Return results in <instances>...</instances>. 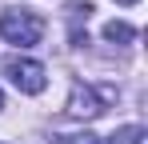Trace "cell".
Masks as SVG:
<instances>
[{"label": "cell", "mask_w": 148, "mask_h": 144, "mask_svg": "<svg viewBox=\"0 0 148 144\" xmlns=\"http://www.w3.org/2000/svg\"><path fill=\"white\" fill-rule=\"evenodd\" d=\"M0 36L16 48H32L44 36V20L28 8H8V12H0Z\"/></svg>", "instance_id": "1"}, {"label": "cell", "mask_w": 148, "mask_h": 144, "mask_svg": "<svg viewBox=\"0 0 148 144\" xmlns=\"http://www.w3.org/2000/svg\"><path fill=\"white\" fill-rule=\"evenodd\" d=\"M116 100V88H96V84H72L64 112L72 120H96L108 104Z\"/></svg>", "instance_id": "2"}, {"label": "cell", "mask_w": 148, "mask_h": 144, "mask_svg": "<svg viewBox=\"0 0 148 144\" xmlns=\"http://www.w3.org/2000/svg\"><path fill=\"white\" fill-rule=\"evenodd\" d=\"M132 36H136V28L124 24V20H108L104 24V40H112V44H128Z\"/></svg>", "instance_id": "4"}, {"label": "cell", "mask_w": 148, "mask_h": 144, "mask_svg": "<svg viewBox=\"0 0 148 144\" xmlns=\"http://www.w3.org/2000/svg\"><path fill=\"white\" fill-rule=\"evenodd\" d=\"M64 144H104V140L92 132H72V136H64Z\"/></svg>", "instance_id": "6"}, {"label": "cell", "mask_w": 148, "mask_h": 144, "mask_svg": "<svg viewBox=\"0 0 148 144\" xmlns=\"http://www.w3.org/2000/svg\"><path fill=\"white\" fill-rule=\"evenodd\" d=\"M4 72H8V76H12V84H16L20 92H28V96L44 92V84H48V72H44V64H40V60H28V56L8 60V64H4Z\"/></svg>", "instance_id": "3"}, {"label": "cell", "mask_w": 148, "mask_h": 144, "mask_svg": "<svg viewBox=\"0 0 148 144\" xmlns=\"http://www.w3.org/2000/svg\"><path fill=\"white\" fill-rule=\"evenodd\" d=\"M140 140H144V128L140 124H124V128H116L108 136V144H140Z\"/></svg>", "instance_id": "5"}, {"label": "cell", "mask_w": 148, "mask_h": 144, "mask_svg": "<svg viewBox=\"0 0 148 144\" xmlns=\"http://www.w3.org/2000/svg\"><path fill=\"white\" fill-rule=\"evenodd\" d=\"M116 4H136V0H116Z\"/></svg>", "instance_id": "7"}, {"label": "cell", "mask_w": 148, "mask_h": 144, "mask_svg": "<svg viewBox=\"0 0 148 144\" xmlns=\"http://www.w3.org/2000/svg\"><path fill=\"white\" fill-rule=\"evenodd\" d=\"M0 108H4V96H0Z\"/></svg>", "instance_id": "8"}]
</instances>
